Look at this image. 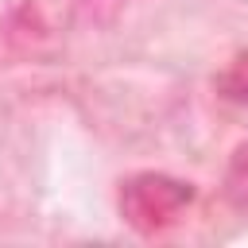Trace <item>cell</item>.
I'll use <instances>...</instances> for the list:
<instances>
[{
  "label": "cell",
  "instance_id": "1",
  "mask_svg": "<svg viewBox=\"0 0 248 248\" xmlns=\"http://www.w3.org/2000/svg\"><path fill=\"white\" fill-rule=\"evenodd\" d=\"M190 202V186L182 182H170V178H159V174H143V178H132L120 194V209L132 225L140 229H155L163 221H170L182 205Z\"/></svg>",
  "mask_w": 248,
  "mask_h": 248
},
{
  "label": "cell",
  "instance_id": "2",
  "mask_svg": "<svg viewBox=\"0 0 248 248\" xmlns=\"http://www.w3.org/2000/svg\"><path fill=\"white\" fill-rule=\"evenodd\" d=\"M221 89H225V97H232V101L248 105V54H244V58H236V62L221 74Z\"/></svg>",
  "mask_w": 248,
  "mask_h": 248
}]
</instances>
